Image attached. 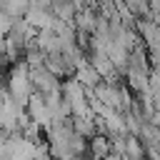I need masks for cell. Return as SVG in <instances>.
Returning <instances> with one entry per match:
<instances>
[{"label":"cell","instance_id":"3957f363","mask_svg":"<svg viewBox=\"0 0 160 160\" xmlns=\"http://www.w3.org/2000/svg\"><path fill=\"white\" fill-rule=\"evenodd\" d=\"M25 112H28V118H30L32 122H38L42 130H48V128L52 125V118H50L48 105H45V95H40V92H32V95H30V100H28V105H25Z\"/></svg>","mask_w":160,"mask_h":160},{"label":"cell","instance_id":"5b68a950","mask_svg":"<svg viewBox=\"0 0 160 160\" xmlns=\"http://www.w3.org/2000/svg\"><path fill=\"white\" fill-rule=\"evenodd\" d=\"M45 68L55 75V78H72L75 70L70 68V62L65 60L62 52H52V55H45Z\"/></svg>","mask_w":160,"mask_h":160},{"label":"cell","instance_id":"52a82bcc","mask_svg":"<svg viewBox=\"0 0 160 160\" xmlns=\"http://www.w3.org/2000/svg\"><path fill=\"white\" fill-rule=\"evenodd\" d=\"M72 78H75V80H78V82H80V85H82V88H85L88 92H92V90H95V88H98V85L102 82V78H100V75L95 72V68H92L90 62L80 65V68L75 70V75H72Z\"/></svg>","mask_w":160,"mask_h":160},{"label":"cell","instance_id":"8992f818","mask_svg":"<svg viewBox=\"0 0 160 160\" xmlns=\"http://www.w3.org/2000/svg\"><path fill=\"white\" fill-rule=\"evenodd\" d=\"M75 30L82 32V35H92L95 28H98V8H90V10H78L75 15Z\"/></svg>","mask_w":160,"mask_h":160},{"label":"cell","instance_id":"8fae6325","mask_svg":"<svg viewBox=\"0 0 160 160\" xmlns=\"http://www.w3.org/2000/svg\"><path fill=\"white\" fill-rule=\"evenodd\" d=\"M105 160H125V158H122V155H120V152H110V155H108V158H105Z\"/></svg>","mask_w":160,"mask_h":160},{"label":"cell","instance_id":"7a4b0ae2","mask_svg":"<svg viewBox=\"0 0 160 160\" xmlns=\"http://www.w3.org/2000/svg\"><path fill=\"white\" fill-rule=\"evenodd\" d=\"M30 82H32V90L40 92V95H58L60 88H62V80L55 78L45 65L30 70Z\"/></svg>","mask_w":160,"mask_h":160},{"label":"cell","instance_id":"6da1fadb","mask_svg":"<svg viewBox=\"0 0 160 160\" xmlns=\"http://www.w3.org/2000/svg\"><path fill=\"white\" fill-rule=\"evenodd\" d=\"M8 92H10V98H12L15 102H20L22 108L28 105L30 95L35 92V90H32V82H30V65H28L25 60H18V62L10 68V72H8Z\"/></svg>","mask_w":160,"mask_h":160},{"label":"cell","instance_id":"277c9868","mask_svg":"<svg viewBox=\"0 0 160 160\" xmlns=\"http://www.w3.org/2000/svg\"><path fill=\"white\" fill-rule=\"evenodd\" d=\"M55 20V15H52V10H42V8H30L28 12H25V22L35 30V32H40V30H48L50 28V22Z\"/></svg>","mask_w":160,"mask_h":160},{"label":"cell","instance_id":"30bf717a","mask_svg":"<svg viewBox=\"0 0 160 160\" xmlns=\"http://www.w3.org/2000/svg\"><path fill=\"white\" fill-rule=\"evenodd\" d=\"M72 5L78 10H90V8H98V0H72Z\"/></svg>","mask_w":160,"mask_h":160},{"label":"cell","instance_id":"ba28073f","mask_svg":"<svg viewBox=\"0 0 160 160\" xmlns=\"http://www.w3.org/2000/svg\"><path fill=\"white\" fill-rule=\"evenodd\" d=\"M35 45H38V50H42L45 55L62 52V45H60V40H58V35L50 32V30H40V32H35Z\"/></svg>","mask_w":160,"mask_h":160},{"label":"cell","instance_id":"9c48e42d","mask_svg":"<svg viewBox=\"0 0 160 160\" xmlns=\"http://www.w3.org/2000/svg\"><path fill=\"white\" fill-rule=\"evenodd\" d=\"M72 130H75V135H80L85 140H92L100 132L95 118H72Z\"/></svg>","mask_w":160,"mask_h":160}]
</instances>
